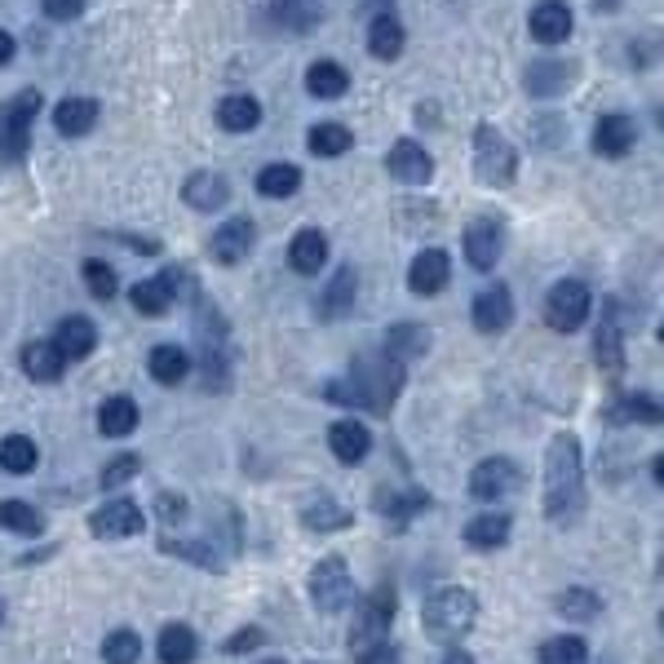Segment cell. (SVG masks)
<instances>
[{
    "mask_svg": "<svg viewBox=\"0 0 664 664\" xmlns=\"http://www.w3.org/2000/svg\"><path fill=\"white\" fill-rule=\"evenodd\" d=\"M404 381H408L404 364H394L385 351H377V355H359L346 368V377L323 381V398L337 408H364L372 417H385L398 404V394H404Z\"/></svg>",
    "mask_w": 664,
    "mask_h": 664,
    "instance_id": "cell-1",
    "label": "cell"
},
{
    "mask_svg": "<svg viewBox=\"0 0 664 664\" xmlns=\"http://www.w3.org/2000/svg\"><path fill=\"white\" fill-rule=\"evenodd\" d=\"M545 518L571 522L585 509V465H580V439L571 430L554 434L545 447Z\"/></svg>",
    "mask_w": 664,
    "mask_h": 664,
    "instance_id": "cell-2",
    "label": "cell"
},
{
    "mask_svg": "<svg viewBox=\"0 0 664 664\" xmlns=\"http://www.w3.org/2000/svg\"><path fill=\"white\" fill-rule=\"evenodd\" d=\"M421 620H426V634L434 642L456 647L465 634L475 629V620H479V598L465 589V585H447V589H439L430 603H426Z\"/></svg>",
    "mask_w": 664,
    "mask_h": 664,
    "instance_id": "cell-3",
    "label": "cell"
},
{
    "mask_svg": "<svg viewBox=\"0 0 664 664\" xmlns=\"http://www.w3.org/2000/svg\"><path fill=\"white\" fill-rule=\"evenodd\" d=\"M40 89H19L0 102V164H23L32 147V124L40 111Z\"/></svg>",
    "mask_w": 664,
    "mask_h": 664,
    "instance_id": "cell-4",
    "label": "cell"
},
{
    "mask_svg": "<svg viewBox=\"0 0 664 664\" xmlns=\"http://www.w3.org/2000/svg\"><path fill=\"white\" fill-rule=\"evenodd\" d=\"M310 603L323 612V616H342L351 603H355V576L346 567V558L328 554L310 567Z\"/></svg>",
    "mask_w": 664,
    "mask_h": 664,
    "instance_id": "cell-5",
    "label": "cell"
},
{
    "mask_svg": "<svg viewBox=\"0 0 664 664\" xmlns=\"http://www.w3.org/2000/svg\"><path fill=\"white\" fill-rule=\"evenodd\" d=\"M475 173L483 186H514V177H518V151L492 124L475 128Z\"/></svg>",
    "mask_w": 664,
    "mask_h": 664,
    "instance_id": "cell-6",
    "label": "cell"
},
{
    "mask_svg": "<svg viewBox=\"0 0 664 664\" xmlns=\"http://www.w3.org/2000/svg\"><path fill=\"white\" fill-rule=\"evenodd\" d=\"M394 612H398V593L390 585H377L359 612H355V625H351V651H364L372 642H385L390 638V625H394Z\"/></svg>",
    "mask_w": 664,
    "mask_h": 664,
    "instance_id": "cell-7",
    "label": "cell"
},
{
    "mask_svg": "<svg viewBox=\"0 0 664 664\" xmlns=\"http://www.w3.org/2000/svg\"><path fill=\"white\" fill-rule=\"evenodd\" d=\"M593 315V293L580 280H558L545 293V323L554 332H580Z\"/></svg>",
    "mask_w": 664,
    "mask_h": 664,
    "instance_id": "cell-8",
    "label": "cell"
},
{
    "mask_svg": "<svg viewBox=\"0 0 664 664\" xmlns=\"http://www.w3.org/2000/svg\"><path fill=\"white\" fill-rule=\"evenodd\" d=\"M518 488H522V475H518V465L509 456H488L470 470V496L479 505H496V501L514 496Z\"/></svg>",
    "mask_w": 664,
    "mask_h": 664,
    "instance_id": "cell-9",
    "label": "cell"
},
{
    "mask_svg": "<svg viewBox=\"0 0 664 664\" xmlns=\"http://www.w3.org/2000/svg\"><path fill=\"white\" fill-rule=\"evenodd\" d=\"M147 527V514L138 509V501H102L94 514H89V531L98 541H128V537H138V531Z\"/></svg>",
    "mask_w": 664,
    "mask_h": 664,
    "instance_id": "cell-10",
    "label": "cell"
},
{
    "mask_svg": "<svg viewBox=\"0 0 664 664\" xmlns=\"http://www.w3.org/2000/svg\"><path fill=\"white\" fill-rule=\"evenodd\" d=\"M460 248H465V261L475 271H492L505 253V222L501 218H475L460 235Z\"/></svg>",
    "mask_w": 664,
    "mask_h": 664,
    "instance_id": "cell-11",
    "label": "cell"
},
{
    "mask_svg": "<svg viewBox=\"0 0 664 664\" xmlns=\"http://www.w3.org/2000/svg\"><path fill=\"white\" fill-rule=\"evenodd\" d=\"M49 342L62 355V364H81V359H89L98 351V323L89 315H66V319H58Z\"/></svg>",
    "mask_w": 664,
    "mask_h": 664,
    "instance_id": "cell-12",
    "label": "cell"
},
{
    "mask_svg": "<svg viewBox=\"0 0 664 664\" xmlns=\"http://www.w3.org/2000/svg\"><path fill=\"white\" fill-rule=\"evenodd\" d=\"M634 143H638V124L625 111H607L593 124V151L603 160H625L634 151Z\"/></svg>",
    "mask_w": 664,
    "mask_h": 664,
    "instance_id": "cell-13",
    "label": "cell"
},
{
    "mask_svg": "<svg viewBox=\"0 0 664 664\" xmlns=\"http://www.w3.org/2000/svg\"><path fill=\"white\" fill-rule=\"evenodd\" d=\"M385 169H390L394 182H404V186H426V182L434 177V160H430V151H426L421 143H413V138H398V143L390 147Z\"/></svg>",
    "mask_w": 664,
    "mask_h": 664,
    "instance_id": "cell-14",
    "label": "cell"
},
{
    "mask_svg": "<svg viewBox=\"0 0 664 664\" xmlns=\"http://www.w3.org/2000/svg\"><path fill=\"white\" fill-rule=\"evenodd\" d=\"M253 244H257V226H253V218H231V222H222V226L213 231L209 253H213L218 266H239V261L253 253Z\"/></svg>",
    "mask_w": 664,
    "mask_h": 664,
    "instance_id": "cell-15",
    "label": "cell"
},
{
    "mask_svg": "<svg viewBox=\"0 0 664 664\" xmlns=\"http://www.w3.org/2000/svg\"><path fill=\"white\" fill-rule=\"evenodd\" d=\"M447 280H452V257L443 248H426V253L413 257V266H408V288L417 297H439L447 288Z\"/></svg>",
    "mask_w": 664,
    "mask_h": 664,
    "instance_id": "cell-16",
    "label": "cell"
},
{
    "mask_svg": "<svg viewBox=\"0 0 664 664\" xmlns=\"http://www.w3.org/2000/svg\"><path fill=\"white\" fill-rule=\"evenodd\" d=\"M470 319H475L479 332H488V337L505 332V328L514 323V297H509V288H505V284L483 288V293L475 297V306H470Z\"/></svg>",
    "mask_w": 664,
    "mask_h": 664,
    "instance_id": "cell-17",
    "label": "cell"
},
{
    "mask_svg": "<svg viewBox=\"0 0 664 664\" xmlns=\"http://www.w3.org/2000/svg\"><path fill=\"white\" fill-rule=\"evenodd\" d=\"M509 531H514V522H509V514L505 509H483V514H475L470 522H465V545L470 550H505L509 545Z\"/></svg>",
    "mask_w": 664,
    "mask_h": 664,
    "instance_id": "cell-18",
    "label": "cell"
},
{
    "mask_svg": "<svg viewBox=\"0 0 664 664\" xmlns=\"http://www.w3.org/2000/svg\"><path fill=\"white\" fill-rule=\"evenodd\" d=\"M328 452L337 456L342 465H359V460L372 452V434H368V426L355 421V417L332 421V426H328Z\"/></svg>",
    "mask_w": 664,
    "mask_h": 664,
    "instance_id": "cell-19",
    "label": "cell"
},
{
    "mask_svg": "<svg viewBox=\"0 0 664 664\" xmlns=\"http://www.w3.org/2000/svg\"><path fill=\"white\" fill-rule=\"evenodd\" d=\"M182 199H186V209H195V213H218L226 199H231V186H226L222 173L199 169V173H190L182 182Z\"/></svg>",
    "mask_w": 664,
    "mask_h": 664,
    "instance_id": "cell-20",
    "label": "cell"
},
{
    "mask_svg": "<svg viewBox=\"0 0 664 664\" xmlns=\"http://www.w3.org/2000/svg\"><path fill=\"white\" fill-rule=\"evenodd\" d=\"M173 297H177V275H173V271H164V275H151V280H138V284L128 288V302H133V310H138V315H147V319H160V315H169Z\"/></svg>",
    "mask_w": 664,
    "mask_h": 664,
    "instance_id": "cell-21",
    "label": "cell"
},
{
    "mask_svg": "<svg viewBox=\"0 0 664 664\" xmlns=\"http://www.w3.org/2000/svg\"><path fill=\"white\" fill-rule=\"evenodd\" d=\"M102 120V107L94 98H62L53 107V128L62 133V138H85V133H94Z\"/></svg>",
    "mask_w": 664,
    "mask_h": 664,
    "instance_id": "cell-22",
    "label": "cell"
},
{
    "mask_svg": "<svg viewBox=\"0 0 664 664\" xmlns=\"http://www.w3.org/2000/svg\"><path fill=\"white\" fill-rule=\"evenodd\" d=\"M527 27H531V36H537L541 45H563L571 36V10H567V0H537V10H531Z\"/></svg>",
    "mask_w": 664,
    "mask_h": 664,
    "instance_id": "cell-23",
    "label": "cell"
},
{
    "mask_svg": "<svg viewBox=\"0 0 664 664\" xmlns=\"http://www.w3.org/2000/svg\"><path fill=\"white\" fill-rule=\"evenodd\" d=\"M355 288H359V275L351 271V266H342V271L328 280V288L319 293L315 315H319V319H328V323H332V319H346V315L355 310Z\"/></svg>",
    "mask_w": 664,
    "mask_h": 664,
    "instance_id": "cell-24",
    "label": "cell"
},
{
    "mask_svg": "<svg viewBox=\"0 0 664 664\" xmlns=\"http://www.w3.org/2000/svg\"><path fill=\"white\" fill-rule=\"evenodd\" d=\"M394 364H413V359H421L426 351H430V328L426 323H394V328H385V346H381Z\"/></svg>",
    "mask_w": 664,
    "mask_h": 664,
    "instance_id": "cell-25",
    "label": "cell"
},
{
    "mask_svg": "<svg viewBox=\"0 0 664 664\" xmlns=\"http://www.w3.org/2000/svg\"><path fill=\"white\" fill-rule=\"evenodd\" d=\"M138 421H143L138 398H128V394L102 398V408H98V434H107V439H128L133 430H138Z\"/></svg>",
    "mask_w": 664,
    "mask_h": 664,
    "instance_id": "cell-26",
    "label": "cell"
},
{
    "mask_svg": "<svg viewBox=\"0 0 664 664\" xmlns=\"http://www.w3.org/2000/svg\"><path fill=\"white\" fill-rule=\"evenodd\" d=\"M323 261H328V235L323 231L306 226V231H297L288 239V266H293L297 275H319Z\"/></svg>",
    "mask_w": 664,
    "mask_h": 664,
    "instance_id": "cell-27",
    "label": "cell"
},
{
    "mask_svg": "<svg viewBox=\"0 0 664 664\" xmlns=\"http://www.w3.org/2000/svg\"><path fill=\"white\" fill-rule=\"evenodd\" d=\"M522 85H527L531 98H558V94L571 85V62H558V58L531 62L527 76H522Z\"/></svg>",
    "mask_w": 664,
    "mask_h": 664,
    "instance_id": "cell-28",
    "label": "cell"
},
{
    "mask_svg": "<svg viewBox=\"0 0 664 664\" xmlns=\"http://www.w3.org/2000/svg\"><path fill=\"white\" fill-rule=\"evenodd\" d=\"M306 89L310 98H323V102H337L351 94V72L342 62H332V58H319L310 62V72H306Z\"/></svg>",
    "mask_w": 664,
    "mask_h": 664,
    "instance_id": "cell-29",
    "label": "cell"
},
{
    "mask_svg": "<svg viewBox=\"0 0 664 664\" xmlns=\"http://www.w3.org/2000/svg\"><path fill=\"white\" fill-rule=\"evenodd\" d=\"M664 408H660V398L655 394H620L616 404L607 408V421L612 426H660Z\"/></svg>",
    "mask_w": 664,
    "mask_h": 664,
    "instance_id": "cell-30",
    "label": "cell"
},
{
    "mask_svg": "<svg viewBox=\"0 0 664 664\" xmlns=\"http://www.w3.org/2000/svg\"><path fill=\"white\" fill-rule=\"evenodd\" d=\"M351 147H355V133H351L346 124H337V120L310 124V133H306V151L319 156V160H337V156H346Z\"/></svg>",
    "mask_w": 664,
    "mask_h": 664,
    "instance_id": "cell-31",
    "label": "cell"
},
{
    "mask_svg": "<svg viewBox=\"0 0 664 664\" xmlns=\"http://www.w3.org/2000/svg\"><path fill=\"white\" fill-rule=\"evenodd\" d=\"M19 364H23V372H27L32 381H40V385L62 381V372H66L62 355L53 351V342H27L23 355H19Z\"/></svg>",
    "mask_w": 664,
    "mask_h": 664,
    "instance_id": "cell-32",
    "label": "cell"
},
{
    "mask_svg": "<svg viewBox=\"0 0 664 664\" xmlns=\"http://www.w3.org/2000/svg\"><path fill=\"white\" fill-rule=\"evenodd\" d=\"M147 372H151L156 385H182V381L190 377V355H186L182 346L164 342V346H156V351L147 355Z\"/></svg>",
    "mask_w": 664,
    "mask_h": 664,
    "instance_id": "cell-33",
    "label": "cell"
},
{
    "mask_svg": "<svg viewBox=\"0 0 664 664\" xmlns=\"http://www.w3.org/2000/svg\"><path fill=\"white\" fill-rule=\"evenodd\" d=\"M218 124L226 133H253L261 124V102L253 94H226L218 102Z\"/></svg>",
    "mask_w": 664,
    "mask_h": 664,
    "instance_id": "cell-34",
    "label": "cell"
},
{
    "mask_svg": "<svg viewBox=\"0 0 664 664\" xmlns=\"http://www.w3.org/2000/svg\"><path fill=\"white\" fill-rule=\"evenodd\" d=\"M156 651H160V664H195L199 660V638H195L190 625L177 620V625H164L160 629Z\"/></svg>",
    "mask_w": 664,
    "mask_h": 664,
    "instance_id": "cell-35",
    "label": "cell"
},
{
    "mask_svg": "<svg viewBox=\"0 0 664 664\" xmlns=\"http://www.w3.org/2000/svg\"><path fill=\"white\" fill-rule=\"evenodd\" d=\"M36 465H40V447H36L32 434H5V439H0V470H5V475L23 479V475L36 470Z\"/></svg>",
    "mask_w": 664,
    "mask_h": 664,
    "instance_id": "cell-36",
    "label": "cell"
},
{
    "mask_svg": "<svg viewBox=\"0 0 664 664\" xmlns=\"http://www.w3.org/2000/svg\"><path fill=\"white\" fill-rule=\"evenodd\" d=\"M404 23H398L394 14H377L372 23H368V53L372 58H381V62H394L398 53H404Z\"/></svg>",
    "mask_w": 664,
    "mask_h": 664,
    "instance_id": "cell-37",
    "label": "cell"
},
{
    "mask_svg": "<svg viewBox=\"0 0 664 664\" xmlns=\"http://www.w3.org/2000/svg\"><path fill=\"white\" fill-rule=\"evenodd\" d=\"M593 359H598V368L612 372V377L625 372V332H620L616 319L598 323V332H593Z\"/></svg>",
    "mask_w": 664,
    "mask_h": 664,
    "instance_id": "cell-38",
    "label": "cell"
},
{
    "mask_svg": "<svg viewBox=\"0 0 664 664\" xmlns=\"http://www.w3.org/2000/svg\"><path fill=\"white\" fill-rule=\"evenodd\" d=\"M302 522L310 527V531H346L351 522H355V514L342 505V501H332V496H315V501H306V509H302Z\"/></svg>",
    "mask_w": 664,
    "mask_h": 664,
    "instance_id": "cell-39",
    "label": "cell"
},
{
    "mask_svg": "<svg viewBox=\"0 0 664 664\" xmlns=\"http://www.w3.org/2000/svg\"><path fill=\"white\" fill-rule=\"evenodd\" d=\"M160 550L173 554V558H182V563H190V567H199V571H213V576L226 571V558H222L209 541H177V537H164Z\"/></svg>",
    "mask_w": 664,
    "mask_h": 664,
    "instance_id": "cell-40",
    "label": "cell"
},
{
    "mask_svg": "<svg viewBox=\"0 0 664 664\" xmlns=\"http://www.w3.org/2000/svg\"><path fill=\"white\" fill-rule=\"evenodd\" d=\"M0 527L14 531V537H40L45 531V514L32 501H0Z\"/></svg>",
    "mask_w": 664,
    "mask_h": 664,
    "instance_id": "cell-41",
    "label": "cell"
},
{
    "mask_svg": "<svg viewBox=\"0 0 664 664\" xmlns=\"http://www.w3.org/2000/svg\"><path fill=\"white\" fill-rule=\"evenodd\" d=\"M302 190V169L297 164H266L257 173V195L266 199H288Z\"/></svg>",
    "mask_w": 664,
    "mask_h": 664,
    "instance_id": "cell-42",
    "label": "cell"
},
{
    "mask_svg": "<svg viewBox=\"0 0 664 664\" xmlns=\"http://www.w3.org/2000/svg\"><path fill=\"white\" fill-rule=\"evenodd\" d=\"M554 607L567 620H598V616H603V598H598L593 589H585V585H571V589H563L554 598Z\"/></svg>",
    "mask_w": 664,
    "mask_h": 664,
    "instance_id": "cell-43",
    "label": "cell"
},
{
    "mask_svg": "<svg viewBox=\"0 0 664 664\" xmlns=\"http://www.w3.org/2000/svg\"><path fill=\"white\" fill-rule=\"evenodd\" d=\"M537 664H589V642L580 634H558V638L541 642Z\"/></svg>",
    "mask_w": 664,
    "mask_h": 664,
    "instance_id": "cell-44",
    "label": "cell"
},
{
    "mask_svg": "<svg viewBox=\"0 0 664 664\" xmlns=\"http://www.w3.org/2000/svg\"><path fill=\"white\" fill-rule=\"evenodd\" d=\"M138 660H143L138 629H111L102 638V664H138Z\"/></svg>",
    "mask_w": 664,
    "mask_h": 664,
    "instance_id": "cell-45",
    "label": "cell"
},
{
    "mask_svg": "<svg viewBox=\"0 0 664 664\" xmlns=\"http://www.w3.org/2000/svg\"><path fill=\"white\" fill-rule=\"evenodd\" d=\"M81 280H85L89 297H98V302H111V297L120 293V280H115V271H111L102 257H89V261L81 266Z\"/></svg>",
    "mask_w": 664,
    "mask_h": 664,
    "instance_id": "cell-46",
    "label": "cell"
},
{
    "mask_svg": "<svg viewBox=\"0 0 664 664\" xmlns=\"http://www.w3.org/2000/svg\"><path fill=\"white\" fill-rule=\"evenodd\" d=\"M138 470H143V456H138V452H120V456H111V460L102 465L98 488H102V492H115V488H124Z\"/></svg>",
    "mask_w": 664,
    "mask_h": 664,
    "instance_id": "cell-47",
    "label": "cell"
},
{
    "mask_svg": "<svg viewBox=\"0 0 664 664\" xmlns=\"http://www.w3.org/2000/svg\"><path fill=\"white\" fill-rule=\"evenodd\" d=\"M271 19H275L280 27H288V32H306V27H315V23H319V10H315V5H306V0H275Z\"/></svg>",
    "mask_w": 664,
    "mask_h": 664,
    "instance_id": "cell-48",
    "label": "cell"
},
{
    "mask_svg": "<svg viewBox=\"0 0 664 664\" xmlns=\"http://www.w3.org/2000/svg\"><path fill=\"white\" fill-rule=\"evenodd\" d=\"M381 501V514H390V518H413V514H421L426 509V492H408V496H394V492H381L377 496Z\"/></svg>",
    "mask_w": 664,
    "mask_h": 664,
    "instance_id": "cell-49",
    "label": "cell"
},
{
    "mask_svg": "<svg viewBox=\"0 0 664 664\" xmlns=\"http://www.w3.org/2000/svg\"><path fill=\"white\" fill-rule=\"evenodd\" d=\"M271 638H266V629L261 625H244V629H235L226 642H222V655H244V651H257V647H266Z\"/></svg>",
    "mask_w": 664,
    "mask_h": 664,
    "instance_id": "cell-50",
    "label": "cell"
},
{
    "mask_svg": "<svg viewBox=\"0 0 664 664\" xmlns=\"http://www.w3.org/2000/svg\"><path fill=\"white\" fill-rule=\"evenodd\" d=\"M156 518H160L164 527H177V522L186 518V496H182V492H160V496H156Z\"/></svg>",
    "mask_w": 664,
    "mask_h": 664,
    "instance_id": "cell-51",
    "label": "cell"
},
{
    "mask_svg": "<svg viewBox=\"0 0 664 664\" xmlns=\"http://www.w3.org/2000/svg\"><path fill=\"white\" fill-rule=\"evenodd\" d=\"M85 5H89V0H40L45 19H53V23H72V19H81Z\"/></svg>",
    "mask_w": 664,
    "mask_h": 664,
    "instance_id": "cell-52",
    "label": "cell"
},
{
    "mask_svg": "<svg viewBox=\"0 0 664 664\" xmlns=\"http://www.w3.org/2000/svg\"><path fill=\"white\" fill-rule=\"evenodd\" d=\"M355 664H404V655H398V647H390V642H372V647L355 651Z\"/></svg>",
    "mask_w": 664,
    "mask_h": 664,
    "instance_id": "cell-53",
    "label": "cell"
},
{
    "mask_svg": "<svg viewBox=\"0 0 664 664\" xmlns=\"http://www.w3.org/2000/svg\"><path fill=\"white\" fill-rule=\"evenodd\" d=\"M14 49H19L14 36H10L5 27H0V66H10V62H14Z\"/></svg>",
    "mask_w": 664,
    "mask_h": 664,
    "instance_id": "cell-54",
    "label": "cell"
},
{
    "mask_svg": "<svg viewBox=\"0 0 664 664\" xmlns=\"http://www.w3.org/2000/svg\"><path fill=\"white\" fill-rule=\"evenodd\" d=\"M443 664H475V655H470V651H460V647H452V651L443 655Z\"/></svg>",
    "mask_w": 664,
    "mask_h": 664,
    "instance_id": "cell-55",
    "label": "cell"
},
{
    "mask_svg": "<svg viewBox=\"0 0 664 664\" xmlns=\"http://www.w3.org/2000/svg\"><path fill=\"white\" fill-rule=\"evenodd\" d=\"M257 664H288L284 655H266V660H257Z\"/></svg>",
    "mask_w": 664,
    "mask_h": 664,
    "instance_id": "cell-56",
    "label": "cell"
},
{
    "mask_svg": "<svg viewBox=\"0 0 664 664\" xmlns=\"http://www.w3.org/2000/svg\"><path fill=\"white\" fill-rule=\"evenodd\" d=\"M0 625H5V598H0Z\"/></svg>",
    "mask_w": 664,
    "mask_h": 664,
    "instance_id": "cell-57",
    "label": "cell"
}]
</instances>
